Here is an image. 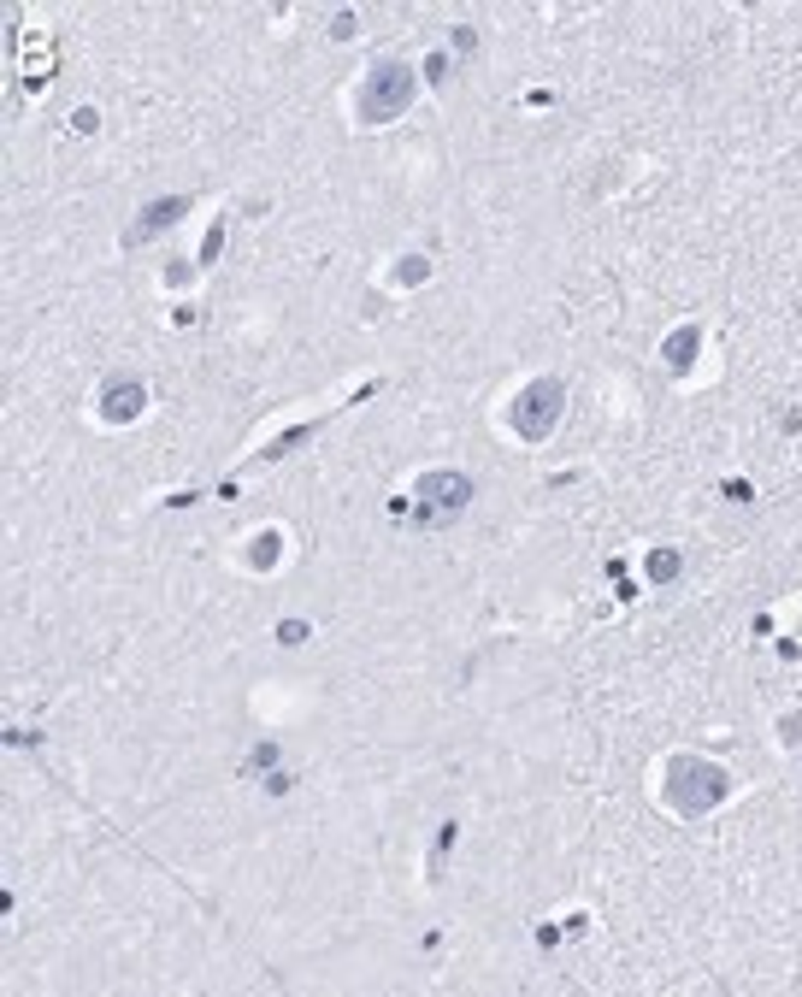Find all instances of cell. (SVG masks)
<instances>
[{
	"mask_svg": "<svg viewBox=\"0 0 802 997\" xmlns=\"http://www.w3.org/2000/svg\"><path fill=\"white\" fill-rule=\"evenodd\" d=\"M219 248H224V224H212V231H207V248H200V260H212Z\"/></svg>",
	"mask_w": 802,
	"mask_h": 997,
	"instance_id": "7c38bea8",
	"label": "cell"
},
{
	"mask_svg": "<svg viewBox=\"0 0 802 997\" xmlns=\"http://www.w3.org/2000/svg\"><path fill=\"white\" fill-rule=\"evenodd\" d=\"M142 402H148L142 378H107V390H100V414H107L112 426H130V419L142 414Z\"/></svg>",
	"mask_w": 802,
	"mask_h": 997,
	"instance_id": "5b68a950",
	"label": "cell"
},
{
	"mask_svg": "<svg viewBox=\"0 0 802 997\" xmlns=\"http://www.w3.org/2000/svg\"><path fill=\"white\" fill-rule=\"evenodd\" d=\"M331 36H343V42H348V36H355V12H336V18H331Z\"/></svg>",
	"mask_w": 802,
	"mask_h": 997,
	"instance_id": "8fae6325",
	"label": "cell"
},
{
	"mask_svg": "<svg viewBox=\"0 0 802 997\" xmlns=\"http://www.w3.org/2000/svg\"><path fill=\"white\" fill-rule=\"evenodd\" d=\"M560 407H567V384L560 378H537L519 390V402H513V431H519L525 443H543L549 431H555Z\"/></svg>",
	"mask_w": 802,
	"mask_h": 997,
	"instance_id": "3957f363",
	"label": "cell"
},
{
	"mask_svg": "<svg viewBox=\"0 0 802 997\" xmlns=\"http://www.w3.org/2000/svg\"><path fill=\"white\" fill-rule=\"evenodd\" d=\"M183 213H190V195H166V201H148L142 213H136V231L130 236H154V231H171Z\"/></svg>",
	"mask_w": 802,
	"mask_h": 997,
	"instance_id": "8992f818",
	"label": "cell"
},
{
	"mask_svg": "<svg viewBox=\"0 0 802 997\" xmlns=\"http://www.w3.org/2000/svg\"><path fill=\"white\" fill-rule=\"evenodd\" d=\"M667 803L679 808V815H708V808L725 803V791H732V779H725V767L702 762V755H673L667 762Z\"/></svg>",
	"mask_w": 802,
	"mask_h": 997,
	"instance_id": "6da1fadb",
	"label": "cell"
},
{
	"mask_svg": "<svg viewBox=\"0 0 802 997\" xmlns=\"http://www.w3.org/2000/svg\"><path fill=\"white\" fill-rule=\"evenodd\" d=\"M696 348H702V331H696V325H684V331H673L667 343H661V360H667L673 372H684V366L696 360Z\"/></svg>",
	"mask_w": 802,
	"mask_h": 997,
	"instance_id": "52a82bcc",
	"label": "cell"
},
{
	"mask_svg": "<svg viewBox=\"0 0 802 997\" xmlns=\"http://www.w3.org/2000/svg\"><path fill=\"white\" fill-rule=\"evenodd\" d=\"M643 572H649V579H655V584H673V579H679V572H684V560L673 555V550H655V555L643 560Z\"/></svg>",
	"mask_w": 802,
	"mask_h": 997,
	"instance_id": "ba28073f",
	"label": "cell"
},
{
	"mask_svg": "<svg viewBox=\"0 0 802 997\" xmlns=\"http://www.w3.org/2000/svg\"><path fill=\"white\" fill-rule=\"evenodd\" d=\"M278 560V531H260L254 538V567H272Z\"/></svg>",
	"mask_w": 802,
	"mask_h": 997,
	"instance_id": "9c48e42d",
	"label": "cell"
},
{
	"mask_svg": "<svg viewBox=\"0 0 802 997\" xmlns=\"http://www.w3.org/2000/svg\"><path fill=\"white\" fill-rule=\"evenodd\" d=\"M419 278H425V260L407 254V260H401V283H419Z\"/></svg>",
	"mask_w": 802,
	"mask_h": 997,
	"instance_id": "30bf717a",
	"label": "cell"
},
{
	"mask_svg": "<svg viewBox=\"0 0 802 997\" xmlns=\"http://www.w3.org/2000/svg\"><path fill=\"white\" fill-rule=\"evenodd\" d=\"M413 89H419V77H413V66H401V59H384V66L366 71V89H360V124H390L407 112Z\"/></svg>",
	"mask_w": 802,
	"mask_h": 997,
	"instance_id": "7a4b0ae2",
	"label": "cell"
},
{
	"mask_svg": "<svg viewBox=\"0 0 802 997\" xmlns=\"http://www.w3.org/2000/svg\"><path fill=\"white\" fill-rule=\"evenodd\" d=\"M455 47H460V54H472V47H478V36H472L467 24H455Z\"/></svg>",
	"mask_w": 802,
	"mask_h": 997,
	"instance_id": "4fadbf2b",
	"label": "cell"
},
{
	"mask_svg": "<svg viewBox=\"0 0 802 997\" xmlns=\"http://www.w3.org/2000/svg\"><path fill=\"white\" fill-rule=\"evenodd\" d=\"M472 502V478L467 472H425L419 478V519L425 526H448L460 519Z\"/></svg>",
	"mask_w": 802,
	"mask_h": 997,
	"instance_id": "277c9868",
	"label": "cell"
}]
</instances>
